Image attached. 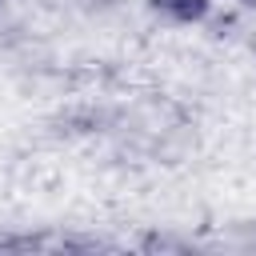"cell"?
<instances>
[{
	"instance_id": "obj_1",
	"label": "cell",
	"mask_w": 256,
	"mask_h": 256,
	"mask_svg": "<svg viewBox=\"0 0 256 256\" xmlns=\"http://www.w3.org/2000/svg\"><path fill=\"white\" fill-rule=\"evenodd\" d=\"M152 12L168 16L172 24H200L212 8V0H148Z\"/></svg>"
}]
</instances>
